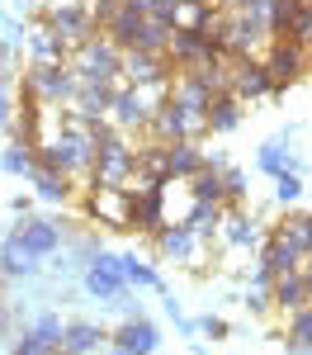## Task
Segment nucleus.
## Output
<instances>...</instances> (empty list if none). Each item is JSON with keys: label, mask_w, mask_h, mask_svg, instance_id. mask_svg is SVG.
<instances>
[{"label": "nucleus", "mask_w": 312, "mask_h": 355, "mask_svg": "<svg viewBox=\"0 0 312 355\" xmlns=\"http://www.w3.org/2000/svg\"><path fill=\"white\" fill-rule=\"evenodd\" d=\"M138 171V152L123 142V137L104 128V123H95V185H113V190H123V180Z\"/></svg>", "instance_id": "obj_1"}, {"label": "nucleus", "mask_w": 312, "mask_h": 355, "mask_svg": "<svg viewBox=\"0 0 312 355\" xmlns=\"http://www.w3.org/2000/svg\"><path fill=\"white\" fill-rule=\"evenodd\" d=\"M76 71H81V81H118L123 76V48L113 43V38H85L81 48H76V62H71Z\"/></svg>", "instance_id": "obj_2"}, {"label": "nucleus", "mask_w": 312, "mask_h": 355, "mask_svg": "<svg viewBox=\"0 0 312 355\" xmlns=\"http://www.w3.org/2000/svg\"><path fill=\"white\" fill-rule=\"evenodd\" d=\"M28 90H33L38 100H48V105L76 100V95H81V71H76V67H66V62H43V67H33Z\"/></svg>", "instance_id": "obj_3"}, {"label": "nucleus", "mask_w": 312, "mask_h": 355, "mask_svg": "<svg viewBox=\"0 0 312 355\" xmlns=\"http://www.w3.org/2000/svg\"><path fill=\"white\" fill-rule=\"evenodd\" d=\"M227 90L237 100H260L265 90H275V76L255 57H227Z\"/></svg>", "instance_id": "obj_4"}, {"label": "nucleus", "mask_w": 312, "mask_h": 355, "mask_svg": "<svg viewBox=\"0 0 312 355\" xmlns=\"http://www.w3.org/2000/svg\"><path fill=\"white\" fill-rule=\"evenodd\" d=\"M123 289H128V279H123L118 256H95L90 270H85V294L100 303H113V299H123Z\"/></svg>", "instance_id": "obj_5"}, {"label": "nucleus", "mask_w": 312, "mask_h": 355, "mask_svg": "<svg viewBox=\"0 0 312 355\" xmlns=\"http://www.w3.org/2000/svg\"><path fill=\"white\" fill-rule=\"evenodd\" d=\"M308 53L312 48H303L298 38H275V48H270V57H265V67H270V76H275V85H293L303 71H308Z\"/></svg>", "instance_id": "obj_6"}, {"label": "nucleus", "mask_w": 312, "mask_h": 355, "mask_svg": "<svg viewBox=\"0 0 312 355\" xmlns=\"http://www.w3.org/2000/svg\"><path fill=\"white\" fill-rule=\"evenodd\" d=\"M166 190L170 185H138L133 194V227L142 232H161L166 227Z\"/></svg>", "instance_id": "obj_7"}, {"label": "nucleus", "mask_w": 312, "mask_h": 355, "mask_svg": "<svg viewBox=\"0 0 312 355\" xmlns=\"http://www.w3.org/2000/svg\"><path fill=\"white\" fill-rule=\"evenodd\" d=\"M90 214L109 227H133V194L113 190V185H95V199H90Z\"/></svg>", "instance_id": "obj_8"}, {"label": "nucleus", "mask_w": 312, "mask_h": 355, "mask_svg": "<svg viewBox=\"0 0 312 355\" xmlns=\"http://www.w3.org/2000/svg\"><path fill=\"white\" fill-rule=\"evenodd\" d=\"M62 331H66V327H62L57 318H38V322L15 341V351H10V355H57V351H62Z\"/></svg>", "instance_id": "obj_9"}, {"label": "nucleus", "mask_w": 312, "mask_h": 355, "mask_svg": "<svg viewBox=\"0 0 312 355\" xmlns=\"http://www.w3.org/2000/svg\"><path fill=\"white\" fill-rule=\"evenodd\" d=\"M109 114H113L118 128H142V123H152V105H147V95H142L138 85H118Z\"/></svg>", "instance_id": "obj_10"}, {"label": "nucleus", "mask_w": 312, "mask_h": 355, "mask_svg": "<svg viewBox=\"0 0 312 355\" xmlns=\"http://www.w3.org/2000/svg\"><path fill=\"white\" fill-rule=\"evenodd\" d=\"M270 294H275V308H279L284 318H288V313H298V308H308V303H312V289H308V275H303V270L275 275V284H270Z\"/></svg>", "instance_id": "obj_11"}, {"label": "nucleus", "mask_w": 312, "mask_h": 355, "mask_svg": "<svg viewBox=\"0 0 312 355\" xmlns=\"http://www.w3.org/2000/svg\"><path fill=\"white\" fill-rule=\"evenodd\" d=\"M166 53H123V81L147 90V85H161L166 81V67H161Z\"/></svg>", "instance_id": "obj_12"}, {"label": "nucleus", "mask_w": 312, "mask_h": 355, "mask_svg": "<svg viewBox=\"0 0 312 355\" xmlns=\"http://www.w3.org/2000/svg\"><path fill=\"white\" fill-rule=\"evenodd\" d=\"M113 346H123V351H133V355H156L161 331L152 327L147 318H133V322H123V327L113 331Z\"/></svg>", "instance_id": "obj_13"}, {"label": "nucleus", "mask_w": 312, "mask_h": 355, "mask_svg": "<svg viewBox=\"0 0 312 355\" xmlns=\"http://www.w3.org/2000/svg\"><path fill=\"white\" fill-rule=\"evenodd\" d=\"M53 28L71 48H81L85 38H95V33H90V28H95V15H85L81 5H62V10H53Z\"/></svg>", "instance_id": "obj_14"}, {"label": "nucleus", "mask_w": 312, "mask_h": 355, "mask_svg": "<svg viewBox=\"0 0 312 355\" xmlns=\"http://www.w3.org/2000/svg\"><path fill=\"white\" fill-rule=\"evenodd\" d=\"M156 246H161V256H175V261H194L199 232L190 227V223H166V227L156 232Z\"/></svg>", "instance_id": "obj_15"}, {"label": "nucleus", "mask_w": 312, "mask_h": 355, "mask_svg": "<svg viewBox=\"0 0 312 355\" xmlns=\"http://www.w3.org/2000/svg\"><path fill=\"white\" fill-rule=\"evenodd\" d=\"M203 166H208V157L199 152L194 142H166V171H170V180H194Z\"/></svg>", "instance_id": "obj_16"}, {"label": "nucleus", "mask_w": 312, "mask_h": 355, "mask_svg": "<svg viewBox=\"0 0 312 355\" xmlns=\"http://www.w3.org/2000/svg\"><path fill=\"white\" fill-rule=\"evenodd\" d=\"M15 237H19V242H24V251H33L38 261H43V256H53L57 242H62V232H57L53 223H43V218H24Z\"/></svg>", "instance_id": "obj_17"}, {"label": "nucleus", "mask_w": 312, "mask_h": 355, "mask_svg": "<svg viewBox=\"0 0 312 355\" xmlns=\"http://www.w3.org/2000/svg\"><path fill=\"white\" fill-rule=\"evenodd\" d=\"M237 123H241V100H237L232 90H218L213 105H208V128H213V133H232Z\"/></svg>", "instance_id": "obj_18"}, {"label": "nucleus", "mask_w": 312, "mask_h": 355, "mask_svg": "<svg viewBox=\"0 0 312 355\" xmlns=\"http://www.w3.org/2000/svg\"><path fill=\"white\" fill-rule=\"evenodd\" d=\"M288 355H308L312 351V303L308 308H298V313H288Z\"/></svg>", "instance_id": "obj_19"}, {"label": "nucleus", "mask_w": 312, "mask_h": 355, "mask_svg": "<svg viewBox=\"0 0 312 355\" xmlns=\"http://www.w3.org/2000/svg\"><path fill=\"white\" fill-rule=\"evenodd\" d=\"M100 341H104L100 327H90V322H71V327L62 331V355H90Z\"/></svg>", "instance_id": "obj_20"}, {"label": "nucleus", "mask_w": 312, "mask_h": 355, "mask_svg": "<svg viewBox=\"0 0 312 355\" xmlns=\"http://www.w3.org/2000/svg\"><path fill=\"white\" fill-rule=\"evenodd\" d=\"M279 237L293 246V251H298V261H308V256H312V214H298V218H288V223L279 227Z\"/></svg>", "instance_id": "obj_21"}, {"label": "nucleus", "mask_w": 312, "mask_h": 355, "mask_svg": "<svg viewBox=\"0 0 312 355\" xmlns=\"http://www.w3.org/2000/svg\"><path fill=\"white\" fill-rule=\"evenodd\" d=\"M194 199H203V204H223L227 199V185H223V175H218V162L203 166V171L194 175Z\"/></svg>", "instance_id": "obj_22"}, {"label": "nucleus", "mask_w": 312, "mask_h": 355, "mask_svg": "<svg viewBox=\"0 0 312 355\" xmlns=\"http://www.w3.org/2000/svg\"><path fill=\"white\" fill-rule=\"evenodd\" d=\"M118 266H123V279H128V284H138V289H161V275L152 270L142 256H118Z\"/></svg>", "instance_id": "obj_23"}, {"label": "nucleus", "mask_w": 312, "mask_h": 355, "mask_svg": "<svg viewBox=\"0 0 312 355\" xmlns=\"http://www.w3.org/2000/svg\"><path fill=\"white\" fill-rule=\"evenodd\" d=\"M33 261H38V256L24 251L19 237H10V242H5V256H0V270L5 275H33Z\"/></svg>", "instance_id": "obj_24"}, {"label": "nucleus", "mask_w": 312, "mask_h": 355, "mask_svg": "<svg viewBox=\"0 0 312 355\" xmlns=\"http://www.w3.org/2000/svg\"><path fill=\"white\" fill-rule=\"evenodd\" d=\"M33 185H38V194H43V199L62 204V199L71 194V175H57V171H33Z\"/></svg>", "instance_id": "obj_25"}, {"label": "nucleus", "mask_w": 312, "mask_h": 355, "mask_svg": "<svg viewBox=\"0 0 312 355\" xmlns=\"http://www.w3.org/2000/svg\"><path fill=\"white\" fill-rule=\"evenodd\" d=\"M138 15H147V19H161V24L175 28V15H180V0H128Z\"/></svg>", "instance_id": "obj_26"}, {"label": "nucleus", "mask_w": 312, "mask_h": 355, "mask_svg": "<svg viewBox=\"0 0 312 355\" xmlns=\"http://www.w3.org/2000/svg\"><path fill=\"white\" fill-rule=\"evenodd\" d=\"M255 162H260V171H265V175H284V171L293 166V157H284V147H279V142H265Z\"/></svg>", "instance_id": "obj_27"}, {"label": "nucleus", "mask_w": 312, "mask_h": 355, "mask_svg": "<svg viewBox=\"0 0 312 355\" xmlns=\"http://www.w3.org/2000/svg\"><path fill=\"white\" fill-rule=\"evenodd\" d=\"M33 142H15L10 152H5V171H15V175H24V171H33Z\"/></svg>", "instance_id": "obj_28"}, {"label": "nucleus", "mask_w": 312, "mask_h": 355, "mask_svg": "<svg viewBox=\"0 0 312 355\" xmlns=\"http://www.w3.org/2000/svg\"><path fill=\"white\" fill-rule=\"evenodd\" d=\"M227 242H232V246H255V242H260V232L237 214V218H227Z\"/></svg>", "instance_id": "obj_29"}, {"label": "nucleus", "mask_w": 312, "mask_h": 355, "mask_svg": "<svg viewBox=\"0 0 312 355\" xmlns=\"http://www.w3.org/2000/svg\"><path fill=\"white\" fill-rule=\"evenodd\" d=\"M275 194H279L284 204H293V199L303 194V185H298V175H293V171H284V175H275Z\"/></svg>", "instance_id": "obj_30"}, {"label": "nucleus", "mask_w": 312, "mask_h": 355, "mask_svg": "<svg viewBox=\"0 0 312 355\" xmlns=\"http://www.w3.org/2000/svg\"><path fill=\"white\" fill-rule=\"evenodd\" d=\"M288 38H298L303 48H312V0H303V15H298V24H293Z\"/></svg>", "instance_id": "obj_31"}, {"label": "nucleus", "mask_w": 312, "mask_h": 355, "mask_svg": "<svg viewBox=\"0 0 312 355\" xmlns=\"http://www.w3.org/2000/svg\"><path fill=\"white\" fill-rule=\"evenodd\" d=\"M223 185H227V199H246V175L241 171H223Z\"/></svg>", "instance_id": "obj_32"}, {"label": "nucleus", "mask_w": 312, "mask_h": 355, "mask_svg": "<svg viewBox=\"0 0 312 355\" xmlns=\"http://www.w3.org/2000/svg\"><path fill=\"white\" fill-rule=\"evenodd\" d=\"M199 327L208 331V336H227V322H218V318H203V322H199Z\"/></svg>", "instance_id": "obj_33"}, {"label": "nucleus", "mask_w": 312, "mask_h": 355, "mask_svg": "<svg viewBox=\"0 0 312 355\" xmlns=\"http://www.w3.org/2000/svg\"><path fill=\"white\" fill-rule=\"evenodd\" d=\"M10 331V308H5V299H0V336Z\"/></svg>", "instance_id": "obj_34"}, {"label": "nucleus", "mask_w": 312, "mask_h": 355, "mask_svg": "<svg viewBox=\"0 0 312 355\" xmlns=\"http://www.w3.org/2000/svg\"><path fill=\"white\" fill-rule=\"evenodd\" d=\"M213 5H218V10H237L241 0H213Z\"/></svg>", "instance_id": "obj_35"}, {"label": "nucleus", "mask_w": 312, "mask_h": 355, "mask_svg": "<svg viewBox=\"0 0 312 355\" xmlns=\"http://www.w3.org/2000/svg\"><path fill=\"white\" fill-rule=\"evenodd\" d=\"M303 275H308V289H312V256H308V266H303Z\"/></svg>", "instance_id": "obj_36"}, {"label": "nucleus", "mask_w": 312, "mask_h": 355, "mask_svg": "<svg viewBox=\"0 0 312 355\" xmlns=\"http://www.w3.org/2000/svg\"><path fill=\"white\" fill-rule=\"evenodd\" d=\"M15 10H33V0H15Z\"/></svg>", "instance_id": "obj_37"}, {"label": "nucleus", "mask_w": 312, "mask_h": 355, "mask_svg": "<svg viewBox=\"0 0 312 355\" xmlns=\"http://www.w3.org/2000/svg\"><path fill=\"white\" fill-rule=\"evenodd\" d=\"M109 355H133V351H123V346H113V351Z\"/></svg>", "instance_id": "obj_38"}, {"label": "nucleus", "mask_w": 312, "mask_h": 355, "mask_svg": "<svg viewBox=\"0 0 312 355\" xmlns=\"http://www.w3.org/2000/svg\"><path fill=\"white\" fill-rule=\"evenodd\" d=\"M0 62H5V48H0Z\"/></svg>", "instance_id": "obj_39"}]
</instances>
